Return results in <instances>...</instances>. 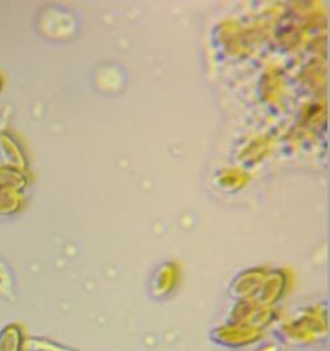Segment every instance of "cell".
<instances>
[{
  "instance_id": "cell-1",
  "label": "cell",
  "mask_w": 330,
  "mask_h": 351,
  "mask_svg": "<svg viewBox=\"0 0 330 351\" xmlns=\"http://www.w3.org/2000/svg\"><path fill=\"white\" fill-rule=\"evenodd\" d=\"M23 334L18 325H7L0 330V351H21Z\"/></svg>"
}]
</instances>
